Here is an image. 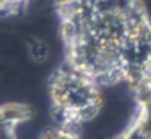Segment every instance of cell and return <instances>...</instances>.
Masks as SVG:
<instances>
[{
    "label": "cell",
    "mask_w": 151,
    "mask_h": 139,
    "mask_svg": "<svg viewBox=\"0 0 151 139\" xmlns=\"http://www.w3.org/2000/svg\"><path fill=\"white\" fill-rule=\"evenodd\" d=\"M25 4H27V0H0V14L18 13Z\"/></svg>",
    "instance_id": "6"
},
{
    "label": "cell",
    "mask_w": 151,
    "mask_h": 139,
    "mask_svg": "<svg viewBox=\"0 0 151 139\" xmlns=\"http://www.w3.org/2000/svg\"><path fill=\"white\" fill-rule=\"evenodd\" d=\"M22 118V112L16 109L4 107L0 109V139H14V123Z\"/></svg>",
    "instance_id": "3"
},
{
    "label": "cell",
    "mask_w": 151,
    "mask_h": 139,
    "mask_svg": "<svg viewBox=\"0 0 151 139\" xmlns=\"http://www.w3.org/2000/svg\"><path fill=\"white\" fill-rule=\"evenodd\" d=\"M50 102L59 125L77 128L100 111V84L64 61L50 79Z\"/></svg>",
    "instance_id": "1"
},
{
    "label": "cell",
    "mask_w": 151,
    "mask_h": 139,
    "mask_svg": "<svg viewBox=\"0 0 151 139\" xmlns=\"http://www.w3.org/2000/svg\"><path fill=\"white\" fill-rule=\"evenodd\" d=\"M37 139H80V135H78L77 128L64 127V125H57V127L46 128Z\"/></svg>",
    "instance_id": "5"
},
{
    "label": "cell",
    "mask_w": 151,
    "mask_h": 139,
    "mask_svg": "<svg viewBox=\"0 0 151 139\" xmlns=\"http://www.w3.org/2000/svg\"><path fill=\"white\" fill-rule=\"evenodd\" d=\"M27 54H29V57H30L34 62L43 64V62H46V61L50 59L52 48H50L48 41H45V39H41V38H32V39H29V43H27Z\"/></svg>",
    "instance_id": "4"
},
{
    "label": "cell",
    "mask_w": 151,
    "mask_h": 139,
    "mask_svg": "<svg viewBox=\"0 0 151 139\" xmlns=\"http://www.w3.org/2000/svg\"><path fill=\"white\" fill-rule=\"evenodd\" d=\"M119 139H151V88L144 86L140 111L132 127H128Z\"/></svg>",
    "instance_id": "2"
}]
</instances>
